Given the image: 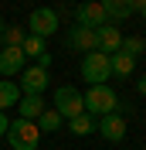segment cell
I'll list each match as a JSON object with an SVG mask.
<instances>
[{"label":"cell","mask_w":146,"mask_h":150,"mask_svg":"<svg viewBox=\"0 0 146 150\" xmlns=\"http://www.w3.org/2000/svg\"><path fill=\"white\" fill-rule=\"evenodd\" d=\"M82 103L88 116H109V112L119 109V96L112 92L109 85H88L82 92Z\"/></svg>","instance_id":"1"},{"label":"cell","mask_w":146,"mask_h":150,"mask_svg":"<svg viewBox=\"0 0 146 150\" xmlns=\"http://www.w3.org/2000/svg\"><path fill=\"white\" fill-rule=\"evenodd\" d=\"M7 140H10L14 150H37V143H41V130H37L34 120H10Z\"/></svg>","instance_id":"2"},{"label":"cell","mask_w":146,"mask_h":150,"mask_svg":"<svg viewBox=\"0 0 146 150\" xmlns=\"http://www.w3.org/2000/svg\"><path fill=\"white\" fill-rule=\"evenodd\" d=\"M109 55H102V51H88L82 55V79L88 85H105L109 82Z\"/></svg>","instance_id":"3"},{"label":"cell","mask_w":146,"mask_h":150,"mask_svg":"<svg viewBox=\"0 0 146 150\" xmlns=\"http://www.w3.org/2000/svg\"><path fill=\"white\" fill-rule=\"evenodd\" d=\"M55 109L61 112V120H75L85 112V103H82V92L75 85H61L55 89Z\"/></svg>","instance_id":"4"},{"label":"cell","mask_w":146,"mask_h":150,"mask_svg":"<svg viewBox=\"0 0 146 150\" xmlns=\"http://www.w3.org/2000/svg\"><path fill=\"white\" fill-rule=\"evenodd\" d=\"M58 10L55 7H37V10H31V17H27V31L34 38H55V31H58Z\"/></svg>","instance_id":"5"},{"label":"cell","mask_w":146,"mask_h":150,"mask_svg":"<svg viewBox=\"0 0 146 150\" xmlns=\"http://www.w3.org/2000/svg\"><path fill=\"white\" fill-rule=\"evenodd\" d=\"M27 68V58L20 48H0V75L10 79V75H20Z\"/></svg>","instance_id":"6"},{"label":"cell","mask_w":146,"mask_h":150,"mask_svg":"<svg viewBox=\"0 0 146 150\" xmlns=\"http://www.w3.org/2000/svg\"><path fill=\"white\" fill-rule=\"evenodd\" d=\"M95 130H99L105 140L119 143L122 137H126V120H122L119 112H109V116H99V120H95Z\"/></svg>","instance_id":"7"},{"label":"cell","mask_w":146,"mask_h":150,"mask_svg":"<svg viewBox=\"0 0 146 150\" xmlns=\"http://www.w3.org/2000/svg\"><path fill=\"white\" fill-rule=\"evenodd\" d=\"M44 89H48V68L27 65L24 72H20V92H41L44 96Z\"/></svg>","instance_id":"8"},{"label":"cell","mask_w":146,"mask_h":150,"mask_svg":"<svg viewBox=\"0 0 146 150\" xmlns=\"http://www.w3.org/2000/svg\"><path fill=\"white\" fill-rule=\"evenodd\" d=\"M68 48H75V51L88 55V51H99V38H95V31H92V28H82V24H75V28H72V34H68Z\"/></svg>","instance_id":"9"},{"label":"cell","mask_w":146,"mask_h":150,"mask_svg":"<svg viewBox=\"0 0 146 150\" xmlns=\"http://www.w3.org/2000/svg\"><path fill=\"white\" fill-rule=\"evenodd\" d=\"M95 38H99V51L102 55H116L119 48H122V31L116 28V24H102L99 31H95Z\"/></svg>","instance_id":"10"},{"label":"cell","mask_w":146,"mask_h":150,"mask_svg":"<svg viewBox=\"0 0 146 150\" xmlns=\"http://www.w3.org/2000/svg\"><path fill=\"white\" fill-rule=\"evenodd\" d=\"M75 21H78L82 28H92V31H99L102 24H109V17H105V10H102L99 4H82V7L75 10Z\"/></svg>","instance_id":"11"},{"label":"cell","mask_w":146,"mask_h":150,"mask_svg":"<svg viewBox=\"0 0 146 150\" xmlns=\"http://www.w3.org/2000/svg\"><path fill=\"white\" fill-rule=\"evenodd\" d=\"M99 7L105 10L109 24H116V21H126L136 14V0H99Z\"/></svg>","instance_id":"12"},{"label":"cell","mask_w":146,"mask_h":150,"mask_svg":"<svg viewBox=\"0 0 146 150\" xmlns=\"http://www.w3.org/2000/svg\"><path fill=\"white\" fill-rule=\"evenodd\" d=\"M17 109H20V120H37L44 112V96L41 92H20Z\"/></svg>","instance_id":"13"},{"label":"cell","mask_w":146,"mask_h":150,"mask_svg":"<svg viewBox=\"0 0 146 150\" xmlns=\"http://www.w3.org/2000/svg\"><path fill=\"white\" fill-rule=\"evenodd\" d=\"M133 68H136V58L122 55V51L109 55V72L116 75V79H129V75H133Z\"/></svg>","instance_id":"14"},{"label":"cell","mask_w":146,"mask_h":150,"mask_svg":"<svg viewBox=\"0 0 146 150\" xmlns=\"http://www.w3.org/2000/svg\"><path fill=\"white\" fill-rule=\"evenodd\" d=\"M17 99H20V85H14L10 79H0V112L17 106Z\"/></svg>","instance_id":"15"},{"label":"cell","mask_w":146,"mask_h":150,"mask_svg":"<svg viewBox=\"0 0 146 150\" xmlns=\"http://www.w3.org/2000/svg\"><path fill=\"white\" fill-rule=\"evenodd\" d=\"M34 123H37V130H41V133H55L58 126H61V112H58V109H44Z\"/></svg>","instance_id":"16"},{"label":"cell","mask_w":146,"mask_h":150,"mask_svg":"<svg viewBox=\"0 0 146 150\" xmlns=\"http://www.w3.org/2000/svg\"><path fill=\"white\" fill-rule=\"evenodd\" d=\"M68 130H72L75 137H88V133L95 130V120H92L88 112H82V116H75V120H68Z\"/></svg>","instance_id":"17"},{"label":"cell","mask_w":146,"mask_h":150,"mask_svg":"<svg viewBox=\"0 0 146 150\" xmlns=\"http://www.w3.org/2000/svg\"><path fill=\"white\" fill-rule=\"evenodd\" d=\"M20 51H24V58H41L44 55V38H24V41H20Z\"/></svg>","instance_id":"18"},{"label":"cell","mask_w":146,"mask_h":150,"mask_svg":"<svg viewBox=\"0 0 146 150\" xmlns=\"http://www.w3.org/2000/svg\"><path fill=\"white\" fill-rule=\"evenodd\" d=\"M122 55H129V58H139L146 51V41L143 38H122V48H119Z\"/></svg>","instance_id":"19"},{"label":"cell","mask_w":146,"mask_h":150,"mask_svg":"<svg viewBox=\"0 0 146 150\" xmlns=\"http://www.w3.org/2000/svg\"><path fill=\"white\" fill-rule=\"evenodd\" d=\"M24 31L20 28H4V34H0V41H4V48H20V41H24Z\"/></svg>","instance_id":"20"},{"label":"cell","mask_w":146,"mask_h":150,"mask_svg":"<svg viewBox=\"0 0 146 150\" xmlns=\"http://www.w3.org/2000/svg\"><path fill=\"white\" fill-rule=\"evenodd\" d=\"M7 126H10V120H7V112H0V137H7Z\"/></svg>","instance_id":"21"},{"label":"cell","mask_w":146,"mask_h":150,"mask_svg":"<svg viewBox=\"0 0 146 150\" xmlns=\"http://www.w3.org/2000/svg\"><path fill=\"white\" fill-rule=\"evenodd\" d=\"M136 92H139V96H143V99H146V75H143V79H139V82H136Z\"/></svg>","instance_id":"22"},{"label":"cell","mask_w":146,"mask_h":150,"mask_svg":"<svg viewBox=\"0 0 146 150\" xmlns=\"http://www.w3.org/2000/svg\"><path fill=\"white\" fill-rule=\"evenodd\" d=\"M136 10H139V14H143V17H146V4H139V7H136Z\"/></svg>","instance_id":"23"},{"label":"cell","mask_w":146,"mask_h":150,"mask_svg":"<svg viewBox=\"0 0 146 150\" xmlns=\"http://www.w3.org/2000/svg\"><path fill=\"white\" fill-rule=\"evenodd\" d=\"M4 28H7V24H4V21H0V34H4Z\"/></svg>","instance_id":"24"},{"label":"cell","mask_w":146,"mask_h":150,"mask_svg":"<svg viewBox=\"0 0 146 150\" xmlns=\"http://www.w3.org/2000/svg\"><path fill=\"white\" fill-rule=\"evenodd\" d=\"M85 4H99V0H85Z\"/></svg>","instance_id":"25"},{"label":"cell","mask_w":146,"mask_h":150,"mask_svg":"<svg viewBox=\"0 0 146 150\" xmlns=\"http://www.w3.org/2000/svg\"><path fill=\"white\" fill-rule=\"evenodd\" d=\"M139 4H146V0H136V7H139Z\"/></svg>","instance_id":"26"}]
</instances>
